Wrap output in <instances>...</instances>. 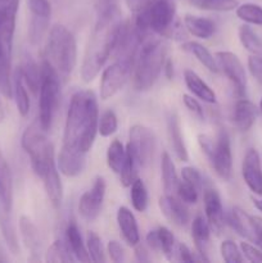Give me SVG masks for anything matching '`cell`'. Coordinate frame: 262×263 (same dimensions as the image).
<instances>
[{
    "mask_svg": "<svg viewBox=\"0 0 262 263\" xmlns=\"http://www.w3.org/2000/svg\"><path fill=\"white\" fill-rule=\"evenodd\" d=\"M98 123L99 109L94 92L91 90H79L74 92L67 112L63 146L87 153L97 138Z\"/></svg>",
    "mask_w": 262,
    "mask_h": 263,
    "instance_id": "cell-1",
    "label": "cell"
},
{
    "mask_svg": "<svg viewBox=\"0 0 262 263\" xmlns=\"http://www.w3.org/2000/svg\"><path fill=\"white\" fill-rule=\"evenodd\" d=\"M122 22L121 12L116 5L99 14L82 59L81 77L85 82H91L112 55Z\"/></svg>",
    "mask_w": 262,
    "mask_h": 263,
    "instance_id": "cell-2",
    "label": "cell"
},
{
    "mask_svg": "<svg viewBox=\"0 0 262 263\" xmlns=\"http://www.w3.org/2000/svg\"><path fill=\"white\" fill-rule=\"evenodd\" d=\"M166 62V45L158 39L148 37L141 41L135 58L134 85L139 91L149 90L158 80Z\"/></svg>",
    "mask_w": 262,
    "mask_h": 263,
    "instance_id": "cell-3",
    "label": "cell"
},
{
    "mask_svg": "<svg viewBox=\"0 0 262 263\" xmlns=\"http://www.w3.org/2000/svg\"><path fill=\"white\" fill-rule=\"evenodd\" d=\"M46 59L61 76L71 74L77 63V44L73 33L63 25H55L49 32Z\"/></svg>",
    "mask_w": 262,
    "mask_h": 263,
    "instance_id": "cell-4",
    "label": "cell"
},
{
    "mask_svg": "<svg viewBox=\"0 0 262 263\" xmlns=\"http://www.w3.org/2000/svg\"><path fill=\"white\" fill-rule=\"evenodd\" d=\"M48 131L41 126L40 121L36 120L23 131L21 145L30 157L31 167L36 176L41 179L44 171L54 159L53 144L48 139Z\"/></svg>",
    "mask_w": 262,
    "mask_h": 263,
    "instance_id": "cell-5",
    "label": "cell"
},
{
    "mask_svg": "<svg viewBox=\"0 0 262 263\" xmlns=\"http://www.w3.org/2000/svg\"><path fill=\"white\" fill-rule=\"evenodd\" d=\"M61 82L59 73L48 59H44L40 66V86H39V117L41 126L50 130L54 116L59 104Z\"/></svg>",
    "mask_w": 262,
    "mask_h": 263,
    "instance_id": "cell-6",
    "label": "cell"
},
{
    "mask_svg": "<svg viewBox=\"0 0 262 263\" xmlns=\"http://www.w3.org/2000/svg\"><path fill=\"white\" fill-rule=\"evenodd\" d=\"M126 148L131 152L139 167L148 168L153 162L156 152V136L149 127L134 125L128 133V143Z\"/></svg>",
    "mask_w": 262,
    "mask_h": 263,
    "instance_id": "cell-7",
    "label": "cell"
},
{
    "mask_svg": "<svg viewBox=\"0 0 262 263\" xmlns=\"http://www.w3.org/2000/svg\"><path fill=\"white\" fill-rule=\"evenodd\" d=\"M135 58H117L108 66L100 77V98L104 100L115 97L127 82Z\"/></svg>",
    "mask_w": 262,
    "mask_h": 263,
    "instance_id": "cell-8",
    "label": "cell"
},
{
    "mask_svg": "<svg viewBox=\"0 0 262 263\" xmlns=\"http://www.w3.org/2000/svg\"><path fill=\"white\" fill-rule=\"evenodd\" d=\"M207 157L212 163L216 174L221 179H230L233 172V153H231L230 136L225 130H221L217 138H215L212 151Z\"/></svg>",
    "mask_w": 262,
    "mask_h": 263,
    "instance_id": "cell-9",
    "label": "cell"
},
{
    "mask_svg": "<svg viewBox=\"0 0 262 263\" xmlns=\"http://www.w3.org/2000/svg\"><path fill=\"white\" fill-rule=\"evenodd\" d=\"M215 57L218 64V69H221L223 74L230 80L233 86L235 87L236 94L243 98L247 91V73L240 59L238 58L236 54L226 50L217 51Z\"/></svg>",
    "mask_w": 262,
    "mask_h": 263,
    "instance_id": "cell-10",
    "label": "cell"
},
{
    "mask_svg": "<svg viewBox=\"0 0 262 263\" xmlns=\"http://www.w3.org/2000/svg\"><path fill=\"white\" fill-rule=\"evenodd\" d=\"M105 197V180L98 176L94 184L87 192L81 195L79 200V212L81 217L86 221H94L102 211L103 202Z\"/></svg>",
    "mask_w": 262,
    "mask_h": 263,
    "instance_id": "cell-11",
    "label": "cell"
},
{
    "mask_svg": "<svg viewBox=\"0 0 262 263\" xmlns=\"http://www.w3.org/2000/svg\"><path fill=\"white\" fill-rule=\"evenodd\" d=\"M241 175L244 182L253 194L262 195V166L261 158L256 149L247 151L241 164Z\"/></svg>",
    "mask_w": 262,
    "mask_h": 263,
    "instance_id": "cell-12",
    "label": "cell"
},
{
    "mask_svg": "<svg viewBox=\"0 0 262 263\" xmlns=\"http://www.w3.org/2000/svg\"><path fill=\"white\" fill-rule=\"evenodd\" d=\"M86 154L79 149L62 146L58 157V168L61 174L67 177L81 175L86 167Z\"/></svg>",
    "mask_w": 262,
    "mask_h": 263,
    "instance_id": "cell-13",
    "label": "cell"
},
{
    "mask_svg": "<svg viewBox=\"0 0 262 263\" xmlns=\"http://www.w3.org/2000/svg\"><path fill=\"white\" fill-rule=\"evenodd\" d=\"M205 218L211 226V230L220 234L223 228V208L220 194L215 189H205L203 194Z\"/></svg>",
    "mask_w": 262,
    "mask_h": 263,
    "instance_id": "cell-14",
    "label": "cell"
},
{
    "mask_svg": "<svg viewBox=\"0 0 262 263\" xmlns=\"http://www.w3.org/2000/svg\"><path fill=\"white\" fill-rule=\"evenodd\" d=\"M159 210L164 215V217L171 223L176 226H186L190 221V215L185 208L184 203L174 195L166 194L159 198Z\"/></svg>",
    "mask_w": 262,
    "mask_h": 263,
    "instance_id": "cell-15",
    "label": "cell"
},
{
    "mask_svg": "<svg viewBox=\"0 0 262 263\" xmlns=\"http://www.w3.org/2000/svg\"><path fill=\"white\" fill-rule=\"evenodd\" d=\"M167 136H169L170 145L174 151L175 156L179 161L188 162L189 161V154H188L186 145H185L184 136L181 131V123H180L179 116L175 112H170L167 115Z\"/></svg>",
    "mask_w": 262,
    "mask_h": 263,
    "instance_id": "cell-16",
    "label": "cell"
},
{
    "mask_svg": "<svg viewBox=\"0 0 262 263\" xmlns=\"http://www.w3.org/2000/svg\"><path fill=\"white\" fill-rule=\"evenodd\" d=\"M41 179L44 181V187H45L46 195H48L51 205L54 208H59L63 202V185H62L61 177H59L55 161L48 164Z\"/></svg>",
    "mask_w": 262,
    "mask_h": 263,
    "instance_id": "cell-17",
    "label": "cell"
},
{
    "mask_svg": "<svg viewBox=\"0 0 262 263\" xmlns=\"http://www.w3.org/2000/svg\"><path fill=\"white\" fill-rule=\"evenodd\" d=\"M257 118V108L251 100L241 98L234 105L233 122L238 130L249 131L254 125Z\"/></svg>",
    "mask_w": 262,
    "mask_h": 263,
    "instance_id": "cell-18",
    "label": "cell"
},
{
    "mask_svg": "<svg viewBox=\"0 0 262 263\" xmlns=\"http://www.w3.org/2000/svg\"><path fill=\"white\" fill-rule=\"evenodd\" d=\"M117 223L123 239L130 247H135L140 243L139 226L134 213L128 208L120 207L117 211Z\"/></svg>",
    "mask_w": 262,
    "mask_h": 263,
    "instance_id": "cell-19",
    "label": "cell"
},
{
    "mask_svg": "<svg viewBox=\"0 0 262 263\" xmlns=\"http://www.w3.org/2000/svg\"><path fill=\"white\" fill-rule=\"evenodd\" d=\"M12 48L0 40V92L5 98L13 97Z\"/></svg>",
    "mask_w": 262,
    "mask_h": 263,
    "instance_id": "cell-20",
    "label": "cell"
},
{
    "mask_svg": "<svg viewBox=\"0 0 262 263\" xmlns=\"http://www.w3.org/2000/svg\"><path fill=\"white\" fill-rule=\"evenodd\" d=\"M184 81L188 90L194 97H197L198 99L203 100L205 103H210V104L216 103V100H217L216 92L211 89V86L207 82L200 79V76L197 72H194L193 69H185Z\"/></svg>",
    "mask_w": 262,
    "mask_h": 263,
    "instance_id": "cell-21",
    "label": "cell"
},
{
    "mask_svg": "<svg viewBox=\"0 0 262 263\" xmlns=\"http://www.w3.org/2000/svg\"><path fill=\"white\" fill-rule=\"evenodd\" d=\"M230 225L239 235L244 236L252 243H257V234L254 229L253 217L239 207H234L230 213Z\"/></svg>",
    "mask_w": 262,
    "mask_h": 263,
    "instance_id": "cell-22",
    "label": "cell"
},
{
    "mask_svg": "<svg viewBox=\"0 0 262 263\" xmlns=\"http://www.w3.org/2000/svg\"><path fill=\"white\" fill-rule=\"evenodd\" d=\"M192 236L195 243L198 254H200L202 261H208L205 257L207 254V247L211 238V226L208 223L207 218L203 216H197L192 222Z\"/></svg>",
    "mask_w": 262,
    "mask_h": 263,
    "instance_id": "cell-23",
    "label": "cell"
},
{
    "mask_svg": "<svg viewBox=\"0 0 262 263\" xmlns=\"http://www.w3.org/2000/svg\"><path fill=\"white\" fill-rule=\"evenodd\" d=\"M0 205L13 210V179L9 164L0 149Z\"/></svg>",
    "mask_w": 262,
    "mask_h": 263,
    "instance_id": "cell-24",
    "label": "cell"
},
{
    "mask_svg": "<svg viewBox=\"0 0 262 263\" xmlns=\"http://www.w3.org/2000/svg\"><path fill=\"white\" fill-rule=\"evenodd\" d=\"M18 228H20L21 236H22V240L23 243H25L26 248L30 251L31 256L38 257L41 249V240L40 234H39V230L35 226V223H33L27 216H21L20 222H18Z\"/></svg>",
    "mask_w": 262,
    "mask_h": 263,
    "instance_id": "cell-25",
    "label": "cell"
},
{
    "mask_svg": "<svg viewBox=\"0 0 262 263\" xmlns=\"http://www.w3.org/2000/svg\"><path fill=\"white\" fill-rule=\"evenodd\" d=\"M184 27L190 35L195 36V37L198 39H203V40L210 39L216 31V25L213 21L193 14L185 15Z\"/></svg>",
    "mask_w": 262,
    "mask_h": 263,
    "instance_id": "cell-26",
    "label": "cell"
},
{
    "mask_svg": "<svg viewBox=\"0 0 262 263\" xmlns=\"http://www.w3.org/2000/svg\"><path fill=\"white\" fill-rule=\"evenodd\" d=\"M0 230H2L3 238H4L8 249L13 254L20 253V244H18L15 226L13 222L12 211L7 210L3 205H0Z\"/></svg>",
    "mask_w": 262,
    "mask_h": 263,
    "instance_id": "cell-27",
    "label": "cell"
},
{
    "mask_svg": "<svg viewBox=\"0 0 262 263\" xmlns=\"http://www.w3.org/2000/svg\"><path fill=\"white\" fill-rule=\"evenodd\" d=\"M66 238L67 244H68L69 249H71L72 254L74 256L76 261L80 262H90L89 253H87L86 243H84L80 229L77 228L76 223L73 221L68 223L66 229Z\"/></svg>",
    "mask_w": 262,
    "mask_h": 263,
    "instance_id": "cell-28",
    "label": "cell"
},
{
    "mask_svg": "<svg viewBox=\"0 0 262 263\" xmlns=\"http://www.w3.org/2000/svg\"><path fill=\"white\" fill-rule=\"evenodd\" d=\"M182 49L192 54V55H194L197 61L200 64H203L210 72L217 73L220 71L216 57L203 44L198 43V41H186V43L182 44Z\"/></svg>",
    "mask_w": 262,
    "mask_h": 263,
    "instance_id": "cell-29",
    "label": "cell"
},
{
    "mask_svg": "<svg viewBox=\"0 0 262 263\" xmlns=\"http://www.w3.org/2000/svg\"><path fill=\"white\" fill-rule=\"evenodd\" d=\"M13 95H14V100H15V105H17L18 113H20L22 117L28 116V113H30V108H31V102L27 92V86H26L22 76H21L20 69H17L14 80H13Z\"/></svg>",
    "mask_w": 262,
    "mask_h": 263,
    "instance_id": "cell-30",
    "label": "cell"
},
{
    "mask_svg": "<svg viewBox=\"0 0 262 263\" xmlns=\"http://www.w3.org/2000/svg\"><path fill=\"white\" fill-rule=\"evenodd\" d=\"M161 170H162V182H163V189L166 194L172 195L176 192L179 179H177V172L175 168V164L172 162L171 157L167 152H163L161 159Z\"/></svg>",
    "mask_w": 262,
    "mask_h": 263,
    "instance_id": "cell-31",
    "label": "cell"
},
{
    "mask_svg": "<svg viewBox=\"0 0 262 263\" xmlns=\"http://www.w3.org/2000/svg\"><path fill=\"white\" fill-rule=\"evenodd\" d=\"M18 69H20L26 86L36 94L39 91V86H40V66H38L30 57H27L23 61L22 67Z\"/></svg>",
    "mask_w": 262,
    "mask_h": 263,
    "instance_id": "cell-32",
    "label": "cell"
},
{
    "mask_svg": "<svg viewBox=\"0 0 262 263\" xmlns=\"http://www.w3.org/2000/svg\"><path fill=\"white\" fill-rule=\"evenodd\" d=\"M126 161V148L120 140H113L107 151V164L115 174H121Z\"/></svg>",
    "mask_w": 262,
    "mask_h": 263,
    "instance_id": "cell-33",
    "label": "cell"
},
{
    "mask_svg": "<svg viewBox=\"0 0 262 263\" xmlns=\"http://www.w3.org/2000/svg\"><path fill=\"white\" fill-rule=\"evenodd\" d=\"M239 40L252 55H262V40L248 25H241L238 31Z\"/></svg>",
    "mask_w": 262,
    "mask_h": 263,
    "instance_id": "cell-34",
    "label": "cell"
},
{
    "mask_svg": "<svg viewBox=\"0 0 262 263\" xmlns=\"http://www.w3.org/2000/svg\"><path fill=\"white\" fill-rule=\"evenodd\" d=\"M131 192H130V198L131 203H133V207L135 208L138 212H144V211L148 208V190H146L145 184L141 179L136 177L134 180V182L131 184Z\"/></svg>",
    "mask_w": 262,
    "mask_h": 263,
    "instance_id": "cell-35",
    "label": "cell"
},
{
    "mask_svg": "<svg viewBox=\"0 0 262 263\" xmlns=\"http://www.w3.org/2000/svg\"><path fill=\"white\" fill-rule=\"evenodd\" d=\"M45 259L51 263H59V262H73L76 261L74 256L72 254L71 249H69L68 244L64 243L63 240H55L50 247H49L48 252H46Z\"/></svg>",
    "mask_w": 262,
    "mask_h": 263,
    "instance_id": "cell-36",
    "label": "cell"
},
{
    "mask_svg": "<svg viewBox=\"0 0 262 263\" xmlns=\"http://www.w3.org/2000/svg\"><path fill=\"white\" fill-rule=\"evenodd\" d=\"M236 17L248 25L262 26V7L254 3H244L236 7Z\"/></svg>",
    "mask_w": 262,
    "mask_h": 263,
    "instance_id": "cell-37",
    "label": "cell"
},
{
    "mask_svg": "<svg viewBox=\"0 0 262 263\" xmlns=\"http://www.w3.org/2000/svg\"><path fill=\"white\" fill-rule=\"evenodd\" d=\"M193 4L199 9L213 10V12H229L238 7L236 0H192Z\"/></svg>",
    "mask_w": 262,
    "mask_h": 263,
    "instance_id": "cell-38",
    "label": "cell"
},
{
    "mask_svg": "<svg viewBox=\"0 0 262 263\" xmlns=\"http://www.w3.org/2000/svg\"><path fill=\"white\" fill-rule=\"evenodd\" d=\"M138 162L134 158V156L131 154V152L126 148V161L125 164L122 167V171H121L120 177L121 182L125 187H130L131 184L134 182V180L136 179V174H138Z\"/></svg>",
    "mask_w": 262,
    "mask_h": 263,
    "instance_id": "cell-39",
    "label": "cell"
},
{
    "mask_svg": "<svg viewBox=\"0 0 262 263\" xmlns=\"http://www.w3.org/2000/svg\"><path fill=\"white\" fill-rule=\"evenodd\" d=\"M86 248H87V253H89V257H90V261L97 262V263H103L105 261L102 240H100L98 234H95L94 231H90V233L87 234Z\"/></svg>",
    "mask_w": 262,
    "mask_h": 263,
    "instance_id": "cell-40",
    "label": "cell"
},
{
    "mask_svg": "<svg viewBox=\"0 0 262 263\" xmlns=\"http://www.w3.org/2000/svg\"><path fill=\"white\" fill-rule=\"evenodd\" d=\"M118 121L117 116L113 110L108 109L100 116L99 123H98V133L103 136V138H108V136L113 135L117 131Z\"/></svg>",
    "mask_w": 262,
    "mask_h": 263,
    "instance_id": "cell-41",
    "label": "cell"
},
{
    "mask_svg": "<svg viewBox=\"0 0 262 263\" xmlns=\"http://www.w3.org/2000/svg\"><path fill=\"white\" fill-rule=\"evenodd\" d=\"M221 257L226 263H240L243 262L241 251L233 240H223L220 246Z\"/></svg>",
    "mask_w": 262,
    "mask_h": 263,
    "instance_id": "cell-42",
    "label": "cell"
},
{
    "mask_svg": "<svg viewBox=\"0 0 262 263\" xmlns=\"http://www.w3.org/2000/svg\"><path fill=\"white\" fill-rule=\"evenodd\" d=\"M175 193L177 194L179 199L186 204H195L198 202V197H199V190L195 189L193 185L185 182L184 180H181V181L179 180Z\"/></svg>",
    "mask_w": 262,
    "mask_h": 263,
    "instance_id": "cell-43",
    "label": "cell"
},
{
    "mask_svg": "<svg viewBox=\"0 0 262 263\" xmlns=\"http://www.w3.org/2000/svg\"><path fill=\"white\" fill-rule=\"evenodd\" d=\"M157 231H158L159 243H161V252L167 257V258L172 259L175 251L174 235H172V233L167 228H158Z\"/></svg>",
    "mask_w": 262,
    "mask_h": 263,
    "instance_id": "cell-44",
    "label": "cell"
},
{
    "mask_svg": "<svg viewBox=\"0 0 262 263\" xmlns=\"http://www.w3.org/2000/svg\"><path fill=\"white\" fill-rule=\"evenodd\" d=\"M31 17L50 20L51 5L49 0H27Z\"/></svg>",
    "mask_w": 262,
    "mask_h": 263,
    "instance_id": "cell-45",
    "label": "cell"
},
{
    "mask_svg": "<svg viewBox=\"0 0 262 263\" xmlns=\"http://www.w3.org/2000/svg\"><path fill=\"white\" fill-rule=\"evenodd\" d=\"M181 177L185 182L193 185L195 189L198 190L202 189V184H203L202 175H200V172L198 171L197 168H194V167H190V166L184 167V168L181 170Z\"/></svg>",
    "mask_w": 262,
    "mask_h": 263,
    "instance_id": "cell-46",
    "label": "cell"
},
{
    "mask_svg": "<svg viewBox=\"0 0 262 263\" xmlns=\"http://www.w3.org/2000/svg\"><path fill=\"white\" fill-rule=\"evenodd\" d=\"M240 251H241V254H243L249 262H253V263L262 262V251L257 248V247L252 246V244L249 243H241Z\"/></svg>",
    "mask_w": 262,
    "mask_h": 263,
    "instance_id": "cell-47",
    "label": "cell"
},
{
    "mask_svg": "<svg viewBox=\"0 0 262 263\" xmlns=\"http://www.w3.org/2000/svg\"><path fill=\"white\" fill-rule=\"evenodd\" d=\"M108 254H109V258L112 259L113 262L121 263L126 261V254L123 247L118 243L117 240H110L108 243Z\"/></svg>",
    "mask_w": 262,
    "mask_h": 263,
    "instance_id": "cell-48",
    "label": "cell"
},
{
    "mask_svg": "<svg viewBox=\"0 0 262 263\" xmlns=\"http://www.w3.org/2000/svg\"><path fill=\"white\" fill-rule=\"evenodd\" d=\"M182 102H184V105L186 107V109H189V112H192L193 115L197 116V117L199 118L204 117V112H203L202 105H200V103L198 102L193 95L184 94L182 95Z\"/></svg>",
    "mask_w": 262,
    "mask_h": 263,
    "instance_id": "cell-49",
    "label": "cell"
},
{
    "mask_svg": "<svg viewBox=\"0 0 262 263\" xmlns=\"http://www.w3.org/2000/svg\"><path fill=\"white\" fill-rule=\"evenodd\" d=\"M248 68L252 76L262 85V55L249 57Z\"/></svg>",
    "mask_w": 262,
    "mask_h": 263,
    "instance_id": "cell-50",
    "label": "cell"
},
{
    "mask_svg": "<svg viewBox=\"0 0 262 263\" xmlns=\"http://www.w3.org/2000/svg\"><path fill=\"white\" fill-rule=\"evenodd\" d=\"M177 259L181 262H194L197 261V258L194 257V254L192 253V251H190L189 248H188L185 244H179L177 246Z\"/></svg>",
    "mask_w": 262,
    "mask_h": 263,
    "instance_id": "cell-51",
    "label": "cell"
},
{
    "mask_svg": "<svg viewBox=\"0 0 262 263\" xmlns=\"http://www.w3.org/2000/svg\"><path fill=\"white\" fill-rule=\"evenodd\" d=\"M146 244L151 249L157 252H161V243H159V238H158V231L157 230H152L146 234Z\"/></svg>",
    "mask_w": 262,
    "mask_h": 263,
    "instance_id": "cell-52",
    "label": "cell"
},
{
    "mask_svg": "<svg viewBox=\"0 0 262 263\" xmlns=\"http://www.w3.org/2000/svg\"><path fill=\"white\" fill-rule=\"evenodd\" d=\"M135 258L139 262H149L151 261V257H149L148 251L144 246L140 244H136L135 246Z\"/></svg>",
    "mask_w": 262,
    "mask_h": 263,
    "instance_id": "cell-53",
    "label": "cell"
},
{
    "mask_svg": "<svg viewBox=\"0 0 262 263\" xmlns=\"http://www.w3.org/2000/svg\"><path fill=\"white\" fill-rule=\"evenodd\" d=\"M153 2L154 0H127V4H128V7H130L131 10H134V12H138L139 9L146 7V5H149L151 3H153Z\"/></svg>",
    "mask_w": 262,
    "mask_h": 263,
    "instance_id": "cell-54",
    "label": "cell"
},
{
    "mask_svg": "<svg viewBox=\"0 0 262 263\" xmlns=\"http://www.w3.org/2000/svg\"><path fill=\"white\" fill-rule=\"evenodd\" d=\"M254 229H256L257 234V246L262 248V218L261 217H253Z\"/></svg>",
    "mask_w": 262,
    "mask_h": 263,
    "instance_id": "cell-55",
    "label": "cell"
},
{
    "mask_svg": "<svg viewBox=\"0 0 262 263\" xmlns=\"http://www.w3.org/2000/svg\"><path fill=\"white\" fill-rule=\"evenodd\" d=\"M163 72L164 76L169 80H171L174 77V63H172L171 59H167L163 64Z\"/></svg>",
    "mask_w": 262,
    "mask_h": 263,
    "instance_id": "cell-56",
    "label": "cell"
},
{
    "mask_svg": "<svg viewBox=\"0 0 262 263\" xmlns=\"http://www.w3.org/2000/svg\"><path fill=\"white\" fill-rule=\"evenodd\" d=\"M2 92H0V123L4 121L5 118V110H4V104H3V100H2Z\"/></svg>",
    "mask_w": 262,
    "mask_h": 263,
    "instance_id": "cell-57",
    "label": "cell"
},
{
    "mask_svg": "<svg viewBox=\"0 0 262 263\" xmlns=\"http://www.w3.org/2000/svg\"><path fill=\"white\" fill-rule=\"evenodd\" d=\"M253 204L259 212H262V199H253Z\"/></svg>",
    "mask_w": 262,
    "mask_h": 263,
    "instance_id": "cell-58",
    "label": "cell"
},
{
    "mask_svg": "<svg viewBox=\"0 0 262 263\" xmlns=\"http://www.w3.org/2000/svg\"><path fill=\"white\" fill-rule=\"evenodd\" d=\"M259 110H261L262 113V98H261V102H259Z\"/></svg>",
    "mask_w": 262,
    "mask_h": 263,
    "instance_id": "cell-59",
    "label": "cell"
}]
</instances>
